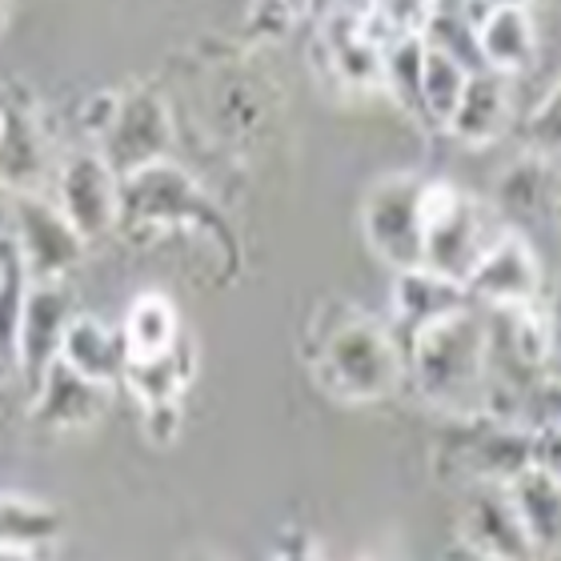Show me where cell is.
I'll use <instances>...</instances> for the list:
<instances>
[{
    "label": "cell",
    "instance_id": "cell-1",
    "mask_svg": "<svg viewBox=\"0 0 561 561\" xmlns=\"http://www.w3.org/2000/svg\"><path fill=\"white\" fill-rule=\"evenodd\" d=\"M405 377L433 410L454 417H481L490 410V317L478 305L454 309L410 333Z\"/></svg>",
    "mask_w": 561,
    "mask_h": 561
},
{
    "label": "cell",
    "instance_id": "cell-2",
    "mask_svg": "<svg viewBox=\"0 0 561 561\" xmlns=\"http://www.w3.org/2000/svg\"><path fill=\"white\" fill-rule=\"evenodd\" d=\"M309 369L317 386L341 405H377L405 381V350L386 321L345 305L341 313L325 317L309 350Z\"/></svg>",
    "mask_w": 561,
    "mask_h": 561
},
{
    "label": "cell",
    "instance_id": "cell-3",
    "mask_svg": "<svg viewBox=\"0 0 561 561\" xmlns=\"http://www.w3.org/2000/svg\"><path fill=\"white\" fill-rule=\"evenodd\" d=\"M121 225L133 233H197L217 253L237 257V237L225 213L173 157L121 176Z\"/></svg>",
    "mask_w": 561,
    "mask_h": 561
},
{
    "label": "cell",
    "instance_id": "cell-4",
    "mask_svg": "<svg viewBox=\"0 0 561 561\" xmlns=\"http://www.w3.org/2000/svg\"><path fill=\"white\" fill-rule=\"evenodd\" d=\"M510 225L485 197H473L454 181H425V249L421 265L466 285Z\"/></svg>",
    "mask_w": 561,
    "mask_h": 561
},
{
    "label": "cell",
    "instance_id": "cell-5",
    "mask_svg": "<svg viewBox=\"0 0 561 561\" xmlns=\"http://www.w3.org/2000/svg\"><path fill=\"white\" fill-rule=\"evenodd\" d=\"M425 181L417 173H389L362 201V237L389 270H417L425 249Z\"/></svg>",
    "mask_w": 561,
    "mask_h": 561
},
{
    "label": "cell",
    "instance_id": "cell-6",
    "mask_svg": "<svg viewBox=\"0 0 561 561\" xmlns=\"http://www.w3.org/2000/svg\"><path fill=\"white\" fill-rule=\"evenodd\" d=\"M4 241H9L16 261H21L28 285L69 280V273L89 253V241L65 221L57 201L41 197V193L9 197V237Z\"/></svg>",
    "mask_w": 561,
    "mask_h": 561
},
{
    "label": "cell",
    "instance_id": "cell-7",
    "mask_svg": "<svg viewBox=\"0 0 561 561\" xmlns=\"http://www.w3.org/2000/svg\"><path fill=\"white\" fill-rule=\"evenodd\" d=\"M173 113L161 93L152 89H129L113 93L108 117L96 133V152L113 164L117 176H129L152 161H164L173 152Z\"/></svg>",
    "mask_w": 561,
    "mask_h": 561
},
{
    "label": "cell",
    "instance_id": "cell-8",
    "mask_svg": "<svg viewBox=\"0 0 561 561\" xmlns=\"http://www.w3.org/2000/svg\"><path fill=\"white\" fill-rule=\"evenodd\" d=\"M53 193L65 221L93 245L121 225V176L96 149L69 152L53 173Z\"/></svg>",
    "mask_w": 561,
    "mask_h": 561
},
{
    "label": "cell",
    "instance_id": "cell-9",
    "mask_svg": "<svg viewBox=\"0 0 561 561\" xmlns=\"http://www.w3.org/2000/svg\"><path fill=\"white\" fill-rule=\"evenodd\" d=\"M466 293L473 305H485L490 313L526 309L541 297V261L534 253V241L526 233H510L481 257V265L469 273Z\"/></svg>",
    "mask_w": 561,
    "mask_h": 561
},
{
    "label": "cell",
    "instance_id": "cell-10",
    "mask_svg": "<svg viewBox=\"0 0 561 561\" xmlns=\"http://www.w3.org/2000/svg\"><path fill=\"white\" fill-rule=\"evenodd\" d=\"M457 538L478 561H538L505 485H473L457 514Z\"/></svg>",
    "mask_w": 561,
    "mask_h": 561
},
{
    "label": "cell",
    "instance_id": "cell-11",
    "mask_svg": "<svg viewBox=\"0 0 561 561\" xmlns=\"http://www.w3.org/2000/svg\"><path fill=\"white\" fill-rule=\"evenodd\" d=\"M490 205L502 213V221L510 225L514 233L529 237V229L550 225L561 205V161L538 157V152H522V157L497 176Z\"/></svg>",
    "mask_w": 561,
    "mask_h": 561
},
{
    "label": "cell",
    "instance_id": "cell-12",
    "mask_svg": "<svg viewBox=\"0 0 561 561\" xmlns=\"http://www.w3.org/2000/svg\"><path fill=\"white\" fill-rule=\"evenodd\" d=\"M72 313H77V297L69 280L28 285L21 317V377L28 381V389H36V381L57 365Z\"/></svg>",
    "mask_w": 561,
    "mask_h": 561
},
{
    "label": "cell",
    "instance_id": "cell-13",
    "mask_svg": "<svg viewBox=\"0 0 561 561\" xmlns=\"http://www.w3.org/2000/svg\"><path fill=\"white\" fill-rule=\"evenodd\" d=\"M108 410V389L84 381L69 365H53L33 389V421L48 433L93 430Z\"/></svg>",
    "mask_w": 561,
    "mask_h": 561
},
{
    "label": "cell",
    "instance_id": "cell-14",
    "mask_svg": "<svg viewBox=\"0 0 561 561\" xmlns=\"http://www.w3.org/2000/svg\"><path fill=\"white\" fill-rule=\"evenodd\" d=\"M48 181V140L28 108L0 101V193H41Z\"/></svg>",
    "mask_w": 561,
    "mask_h": 561
},
{
    "label": "cell",
    "instance_id": "cell-15",
    "mask_svg": "<svg viewBox=\"0 0 561 561\" xmlns=\"http://www.w3.org/2000/svg\"><path fill=\"white\" fill-rule=\"evenodd\" d=\"M469 36H473V53L481 57V69L517 77V72L534 69L538 60V28H534V12L529 9H490L469 16Z\"/></svg>",
    "mask_w": 561,
    "mask_h": 561
},
{
    "label": "cell",
    "instance_id": "cell-16",
    "mask_svg": "<svg viewBox=\"0 0 561 561\" xmlns=\"http://www.w3.org/2000/svg\"><path fill=\"white\" fill-rule=\"evenodd\" d=\"M321 57L345 89L377 93L381 89V45L365 33L362 12L333 9L321 21Z\"/></svg>",
    "mask_w": 561,
    "mask_h": 561
},
{
    "label": "cell",
    "instance_id": "cell-17",
    "mask_svg": "<svg viewBox=\"0 0 561 561\" xmlns=\"http://www.w3.org/2000/svg\"><path fill=\"white\" fill-rule=\"evenodd\" d=\"M514 125V93H510V77L490 69L469 72L466 96L457 105L454 121L445 125L449 137H457L469 149H485L493 140H502Z\"/></svg>",
    "mask_w": 561,
    "mask_h": 561
},
{
    "label": "cell",
    "instance_id": "cell-18",
    "mask_svg": "<svg viewBox=\"0 0 561 561\" xmlns=\"http://www.w3.org/2000/svg\"><path fill=\"white\" fill-rule=\"evenodd\" d=\"M60 365H69L72 374H81L93 386H121L125 369H129V353H125V337L121 329L93 313H72L65 341H60Z\"/></svg>",
    "mask_w": 561,
    "mask_h": 561
},
{
    "label": "cell",
    "instance_id": "cell-19",
    "mask_svg": "<svg viewBox=\"0 0 561 561\" xmlns=\"http://www.w3.org/2000/svg\"><path fill=\"white\" fill-rule=\"evenodd\" d=\"M473 425L469 442H461V461L478 485H510L526 466H534V433L514 430L505 421L461 417Z\"/></svg>",
    "mask_w": 561,
    "mask_h": 561
},
{
    "label": "cell",
    "instance_id": "cell-20",
    "mask_svg": "<svg viewBox=\"0 0 561 561\" xmlns=\"http://www.w3.org/2000/svg\"><path fill=\"white\" fill-rule=\"evenodd\" d=\"M505 497L514 505L517 522L526 529L534 553L550 558L561 553V485L546 473L541 466H526L510 485H505Z\"/></svg>",
    "mask_w": 561,
    "mask_h": 561
},
{
    "label": "cell",
    "instance_id": "cell-21",
    "mask_svg": "<svg viewBox=\"0 0 561 561\" xmlns=\"http://www.w3.org/2000/svg\"><path fill=\"white\" fill-rule=\"evenodd\" d=\"M121 337H125V353L129 362H152L164 357L169 350H176V341L185 337L181 325V309L173 305L169 293L145 289L137 293L121 317Z\"/></svg>",
    "mask_w": 561,
    "mask_h": 561
},
{
    "label": "cell",
    "instance_id": "cell-22",
    "mask_svg": "<svg viewBox=\"0 0 561 561\" xmlns=\"http://www.w3.org/2000/svg\"><path fill=\"white\" fill-rule=\"evenodd\" d=\"M466 305H473L466 285H457V280L442 277V273L425 270V265L401 270L398 280H393V317H398V325L405 329V333H417V329H425L430 321L454 313V309H466Z\"/></svg>",
    "mask_w": 561,
    "mask_h": 561
},
{
    "label": "cell",
    "instance_id": "cell-23",
    "mask_svg": "<svg viewBox=\"0 0 561 561\" xmlns=\"http://www.w3.org/2000/svg\"><path fill=\"white\" fill-rule=\"evenodd\" d=\"M193 377H197V350H193V341L185 333L176 341V350H169L164 357L129 362L121 386L129 389L140 410H152V405H181Z\"/></svg>",
    "mask_w": 561,
    "mask_h": 561
},
{
    "label": "cell",
    "instance_id": "cell-24",
    "mask_svg": "<svg viewBox=\"0 0 561 561\" xmlns=\"http://www.w3.org/2000/svg\"><path fill=\"white\" fill-rule=\"evenodd\" d=\"M469 72L473 69L466 65V57L449 53V48L437 45V41H425V53H421V89H417L421 121H425V125L445 129V125L454 121L457 105H461V96H466Z\"/></svg>",
    "mask_w": 561,
    "mask_h": 561
},
{
    "label": "cell",
    "instance_id": "cell-25",
    "mask_svg": "<svg viewBox=\"0 0 561 561\" xmlns=\"http://www.w3.org/2000/svg\"><path fill=\"white\" fill-rule=\"evenodd\" d=\"M65 538V514L45 497L0 493V550L45 553Z\"/></svg>",
    "mask_w": 561,
    "mask_h": 561
},
{
    "label": "cell",
    "instance_id": "cell-26",
    "mask_svg": "<svg viewBox=\"0 0 561 561\" xmlns=\"http://www.w3.org/2000/svg\"><path fill=\"white\" fill-rule=\"evenodd\" d=\"M24 277L12 245L0 237V386L21 377V317H24Z\"/></svg>",
    "mask_w": 561,
    "mask_h": 561
},
{
    "label": "cell",
    "instance_id": "cell-27",
    "mask_svg": "<svg viewBox=\"0 0 561 561\" xmlns=\"http://www.w3.org/2000/svg\"><path fill=\"white\" fill-rule=\"evenodd\" d=\"M437 12H442L437 0H365L362 24L386 48L393 41H425Z\"/></svg>",
    "mask_w": 561,
    "mask_h": 561
},
{
    "label": "cell",
    "instance_id": "cell-28",
    "mask_svg": "<svg viewBox=\"0 0 561 561\" xmlns=\"http://www.w3.org/2000/svg\"><path fill=\"white\" fill-rule=\"evenodd\" d=\"M421 53L425 41H393L381 48V93H389L410 117L421 121Z\"/></svg>",
    "mask_w": 561,
    "mask_h": 561
},
{
    "label": "cell",
    "instance_id": "cell-29",
    "mask_svg": "<svg viewBox=\"0 0 561 561\" xmlns=\"http://www.w3.org/2000/svg\"><path fill=\"white\" fill-rule=\"evenodd\" d=\"M522 145H526V152L561 161V81L541 96L538 108L526 117V125H522Z\"/></svg>",
    "mask_w": 561,
    "mask_h": 561
},
{
    "label": "cell",
    "instance_id": "cell-30",
    "mask_svg": "<svg viewBox=\"0 0 561 561\" xmlns=\"http://www.w3.org/2000/svg\"><path fill=\"white\" fill-rule=\"evenodd\" d=\"M313 4L317 0H253V24L270 28V33H285L297 21H305Z\"/></svg>",
    "mask_w": 561,
    "mask_h": 561
},
{
    "label": "cell",
    "instance_id": "cell-31",
    "mask_svg": "<svg viewBox=\"0 0 561 561\" xmlns=\"http://www.w3.org/2000/svg\"><path fill=\"white\" fill-rule=\"evenodd\" d=\"M541 325H546V374L561 381V285L541 305Z\"/></svg>",
    "mask_w": 561,
    "mask_h": 561
},
{
    "label": "cell",
    "instance_id": "cell-32",
    "mask_svg": "<svg viewBox=\"0 0 561 561\" xmlns=\"http://www.w3.org/2000/svg\"><path fill=\"white\" fill-rule=\"evenodd\" d=\"M140 430L152 445H173L181 433V405H152L140 410Z\"/></svg>",
    "mask_w": 561,
    "mask_h": 561
},
{
    "label": "cell",
    "instance_id": "cell-33",
    "mask_svg": "<svg viewBox=\"0 0 561 561\" xmlns=\"http://www.w3.org/2000/svg\"><path fill=\"white\" fill-rule=\"evenodd\" d=\"M534 466H541L561 485V417L546 421V425L534 433Z\"/></svg>",
    "mask_w": 561,
    "mask_h": 561
},
{
    "label": "cell",
    "instance_id": "cell-34",
    "mask_svg": "<svg viewBox=\"0 0 561 561\" xmlns=\"http://www.w3.org/2000/svg\"><path fill=\"white\" fill-rule=\"evenodd\" d=\"M273 561H325V553L317 550V541L309 534H285Z\"/></svg>",
    "mask_w": 561,
    "mask_h": 561
},
{
    "label": "cell",
    "instance_id": "cell-35",
    "mask_svg": "<svg viewBox=\"0 0 561 561\" xmlns=\"http://www.w3.org/2000/svg\"><path fill=\"white\" fill-rule=\"evenodd\" d=\"M490 9H534V0H473V12Z\"/></svg>",
    "mask_w": 561,
    "mask_h": 561
},
{
    "label": "cell",
    "instance_id": "cell-36",
    "mask_svg": "<svg viewBox=\"0 0 561 561\" xmlns=\"http://www.w3.org/2000/svg\"><path fill=\"white\" fill-rule=\"evenodd\" d=\"M0 561H45L33 550H0Z\"/></svg>",
    "mask_w": 561,
    "mask_h": 561
},
{
    "label": "cell",
    "instance_id": "cell-37",
    "mask_svg": "<svg viewBox=\"0 0 561 561\" xmlns=\"http://www.w3.org/2000/svg\"><path fill=\"white\" fill-rule=\"evenodd\" d=\"M333 9H350V12H362L365 0H333Z\"/></svg>",
    "mask_w": 561,
    "mask_h": 561
},
{
    "label": "cell",
    "instance_id": "cell-38",
    "mask_svg": "<svg viewBox=\"0 0 561 561\" xmlns=\"http://www.w3.org/2000/svg\"><path fill=\"white\" fill-rule=\"evenodd\" d=\"M185 561H225V558H217V553H209V550H197V553H188Z\"/></svg>",
    "mask_w": 561,
    "mask_h": 561
},
{
    "label": "cell",
    "instance_id": "cell-39",
    "mask_svg": "<svg viewBox=\"0 0 561 561\" xmlns=\"http://www.w3.org/2000/svg\"><path fill=\"white\" fill-rule=\"evenodd\" d=\"M9 4L12 0H0V28H4V21H9Z\"/></svg>",
    "mask_w": 561,
    "mask_h": 561
},
{
    "label": "cell",
    "instance_id": "cell-40",
    "mask_svg": "<svg viewBox=\"0 0 561 561\" xmlns=\"http://www.w3.org/2000/svg\"><path fill=\"white\" fill-rule=\"evenodd\" d=\"M541 561H561V553H550V558H541Z\"/></svg>",
    "mask_w": 561,
    "mask_h": 561
}]
</instances>
